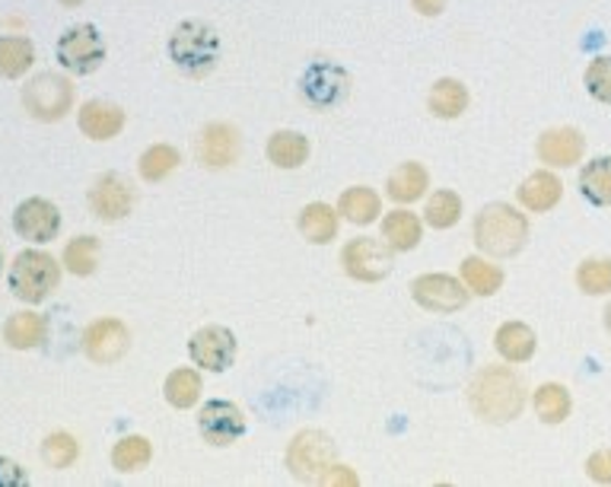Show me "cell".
I'll list each match as a JSON object with an SVG mask.
<instances>
[{"label":"cell","instance_id":"38","mask_svg":"<svg viewBox=\"0 0 611 487\" xmlns=\"http://www.w3.org/2000/svg\"><path fill=\"white\" fill-rule=\"evenodd\" d=\"M76 456H80V443H76L71 434L58 431V434L45 436V443H42V459L49 462L51 468L64 472V468L74 465Z\"/></svg>","mask_w":611,"mask_h":487},{"label":"cell","instance_id":"6","mask_svg":"<svg viewBox=\"0 0 611 487\" xmlns=\"http://www.w3.org/2000/svg\"><path fill=\"white\" fill-rule=\"evenodd\" d=\"M74 83L64 74H35L23 86L25 112L39 122H61L74 108Z\"/></svg>","mask_w":611,"mask_h":487},{"label":"cell","instance_id":"44","mask_svg":"<svg viewBox=\"0 0 611 487\" xmlns=\"http://www.w3.org/2000/svg\"><path fill=\"white\" fill-rule=\"evenodd\" d=\"M58 3H61V7H80L83 0H58Z\"/></svg>","mask_w":611,"mask_h":487},{"label":"cell","instance_id":"15","mask_svg":"<svg viewBox=\"0 0 611 487\" xmlns=\"http://www.w3.org/2000/svg\"><path fill=\"white\" fill-rule=\"evenodd\" d=\"M13 230L29 242H51L61 230V210L45 198H29L13 214Z\"/></svg>","mask_w":611,"mask_h":487},{"label":"cell","instance_id":"30","mask_svg":"<svg viewBox=\"0 0 611 487\" xmlns=\"http://www.w3.org/2000/svg\"><path fill=\"white\" fill-rule=\"evenodd\" d=\"M163 395H166V402L178 411H188L191 405H198V398H201V373H198V370H188V366L173 370V373L166 376Z\"/></svg>","mask_w":611,"mask_h":487},{"label":"cell","instance_id":"40","mask_svg":"<svg viewBox=\"0 0 611 487\" xmlns=\"http://www.w3.org/2000/svg\"><path fill=\"white\" fill-rule=\"evenodd\" d=\"M586 475L596 485H611V449H599L586 459Z\"/></svg>","mask_w":611,"mask_h":487},{"label":"cell","instance_id":"35","mask_svg":"<svg viewBox=\"0 0 611 487\" xmlns=\"http://www.w3.org/2000/svg\"><path fill=\"white\" fill-rule=\"evenodd\" d=\"M64 265L76 278H90L100 265V239L96 236H76L64 249Z\"/></svg>","mask_w":611,"mask_h":487},{"label":"cell","instance_id":"34","mask_svg":"<svg viewBox=\"0 0 611 487\" xmlns=\"http://www.w3.org/2000/svg\"><path fill=\"white\" fill-rule=\"evenodd\" d=\"M178 163H182V156H178L176 147H169V144H153V147L144 151L137 169H141V179L144 182H163L166 176L176 173Z\"/></svg>","mask_w":611,"mask_h":487},{"label":"cell","instance_id":"41","mask_svg":"<svg viewBox=\"0 0 611 487\" xmlns=\"http://www.w3.org/2000/svg\"><path fill=\"white\" fill-rule=\"evenodd\" d=\"M29 478L13 459H0V487H23Z\"/></svg>","mask_w":611,"mask_h":487},{"label":"cell","instance_id":"4","mask_svg":"<svg viewBox=\"0 0 611 487\" xmlns=\"http://www.w3.org/2000/svg\"><path fill=\"white\" fill-rule=\"evenodd\" d=\"M58 283H61V265L42 249H25L10 265V290L23 303H42Z\"/></svg>","mask_w":611,"mask_h":487},{"label":"cell","instance_id":"3","mask_svg":"<svg viewBox=\"0 0 611 487\" xmlns=\"http://www.w3.org/2000/svg\"><path fill=\"white\" fill-rule=\"evenodd\" d=\"M529 242V217L509 205H487L475 217V246L484 256L509 258Z\"/></svg>","mask_w":611,"mask_h":487},{"label":"cell","instance_id":"26","mask_svg":"<svg viewBox=\"0 0 611 487\" xmlns=\"http://www.w3.org/2000/svg\"><path fill=\"white\" fill-rule=\"evenodd\" d=\"M268 159L278 169H300L309 159V141L300 131H275L268 137Z\"/></svg>","mask_w":611,"mask_h":487},{"label":"cell","instance_id":"43","mask_svg":"<svg viewBox=\"0 0 611 487\" xmlns=\"http://www.w3.org/2000/svg\"><path fill=\"white\" fill-rule=\"evenodd\" d=\"M449 0H411V7L421 13V17H439L446 10Z\"/></svg>","mask_w":611,"mask_h":487},{"label":"cell","instance_id":"10","mask_svg":"<svg viewBox=\"0 0 611 487\" xmlns=\"http://www.w3.org/2000/svg\"><path fill=\"white\" fill-rule=\"evenodd\" d=\"M188 354L207 373H224L236 360V334L224 325H204L191 334Z\"/></svg>","mask_w":611,"mask_h":487},{"label":"cell","instance_id":"13","mask_svg":"<svg viewBox=\"0 0 611 487\" xmlns=\"http://www.w3.org/2000/svg\"><path fill=\"white\" fill-rule=\"evenodd\" d=\"M127 348H131V332L118 319H100L83 332V354L102 366L118 363L127 354Z\"/></svg>","mask_w":611,"mask_h":487},{"label":"cell","instance_id":"2","mask_svg":"<svg viewBox=\"0 0 611 487\" xmlns=\"http://www.w3.org/2000/svg\"><path fill=\"white\" fill-rule=\"evenodd\" d=\"M220 49H224V42H220L217 29L204 20H185L169 35V58L178 71L191 80L214 74V68L220 61Z\"/></svg>","mask_w":611,"mask_h":487},{"label":"cell","instance_id":"14","mask_svg":"<svg viewBox=\"0 0 611 487\" xmlns=\"http://www.w3.org/2000/svg\"><path fill=\"white\" fill-rule=\"evenodd\" d=\"M86 201H90V210H93L100 220L115 224V220H122V217L131 214V207H134V188H131V182L122 179L118 173H105V176H100V179L93 182Z\"/></svg>","mask_w":611,"mask_h":487},{"label":"cell","instance_id":"18","mask_svg":"<svg viewBox=\"0 0 611 487\" xmlns=\"http://www.w3.org/2000/svg\"><path fill=\"white\" fill-rule=\"evenodd\" d=\"M125 108L115 103H105V100H90L80 108V131L90 137V141H112L125 131Z\"/></svg>","mask_w":611,"mask_h":487},{"label":"cell","instance_id":"28","mask_svg":"<svg viewBox=\"0 0 611 487\" xmlns=\"http://www.w3.org/2000/svg\"><path fill=\"white\" fill-rule=\"evenodd\" d=\"M580 191L592 207H611V156H596L580 173Z\"/></svg>","mask_w":611,"mask_h":487},{"label":"cell","instance_id":"12","mask_svg":"<svg viewBox=\"0 0 611 487\" xmlns=\"http://www.w3.org/2000/svg\"><path fill=\"white\" fill-rule=\"evenodd\" d=\"M198 431L210 446H232L239 436L246 434V414L232 402L214 398L198 414Z\"/></svg>","mask_w":611,"mask_h":487},{"label":"cell","instance_id":"25","mask_svg":"<svg viewBox=\"0 0 611 487\" xmlns=\"http://www.w3.org/2000/svg\"><path fill=\"white\" fill-rule=\"evenodd\" d=\"M421 220H417V214H411V210H392V214H385V220H382V239L395 249V252H411V249H417V242H421Z\"/></svg>","mask_w":611,"mask_h":487},{"label":"cell","instance_id":"36","mask_svg":"<svg viewBox=\"0 0 611 487\" xmlns=\"http://www.w3.org/2000/svg\"><path fill=\"white\" fill-rule=\"evenodd\" d=\"M458 217H462V198L456 191L443 188V191H433V198L424 207V220L431 224L433 230H449L456 227Z\"/></svg>","mask_w":611,"mask_h":487},{"label":"cell","instance_id":"11","mask_svg":"<svg viewBox=\"0 0 611 487\" xmlns=\"http://www.w3.org/2000/svg\"><path fill=\"white\" fill-rule=\"evenodd\" d=\"M348 86H351V77L344 68L331 61H315L303 74V100L312 108H331L348 96Z\"/></svg>","mask_w":611,"mask_h":487},{"label":"cell","instance_id":"31","mask_svg":"<svg viewBox=\"0 0 611 487\" xmlns=\"http://www.w3.org/2000/svg\"><path fill=\"white\" fill-rule=\"evenodd\" d=\"M570 408H573V398H570L567 385L545 383L535 388V414L545 424H563L570 417Z\"/></svg>","mask_w":611,"mask_h":487},{"label":"cell","instance_id":"22","mask_svg":"<svg viewBox=\"0 0 611 487\" xmlns=\"http://www.w3.org/2000/svg\"><path fill=\"white\" fill-rule=\"evenodd\" d=\"M494 348H497V354L507 360V363H526V360L535 358L538 341H535V332L526 322H504L497 329Z\"/></svg>","mask_w":611,"mask_h":487},{"label":"cell","instance_id":"20","mask_svg":"<svg viewBox=\"0 0 611 487\" xmlns=\"http://www.w3.org/2000/svg\"><path fill=\"white\" fill-rule=\"evenodd\" d=\"M560 195H563V185L555 173L541 169V173H532L529 179L519 185V205L532 214H548L560 205Z\"/></svg>","mask_w":611,"mask_h":487},{"label":"cell","instance_id":"32","mask_svg":"<svg viewBox=\"0 0 611 487\" xmlns=\"http://www.w3.org/2000/svg\"><path fill=\"white\" fill-rule=\"evenodd\" d=\"M462 281L478 297H494L504 287V271L497 265L484 261L481 256H472L462 261Z\"/></svg>","mask_w":611,"mask_h":487},{"label":"cell","instance_id":"37","mask_svg":"<svg viewBox=\"0 0 611 487\" xmlns=\"http://www.w3.org/2000/svg\"><path fill=\"white\" fill-rule=\"evenodd\" d=\"M577 283L589 297L611 293V258H589L577 268Z\"/></svg>","mask_w":611,"mask_h":487},{"label":"cell","instance_id":"7","mask_svg":"<svg viewBox=\"0 0 611 487\" xmlns=\"http://www.w3.org/2000/svg\"><path fill=\"white\" fill-rule=\"evenodd\" d=\"M341 265H344L348 278H354V281L380 283L395 268V249L385 239L380 242V239L360 236V239H351L341 249Z\"/></svg>","mask_w":611,"mask_h":487},{"label":"cell","instance_id":"17","mask_svg":"<svg viewBox=\"0 0 611 487\" xmlns=\"http://www.w3.org/2000/svg\"><path fill=\"white\" fill-rule=\"evenodd\" d=\"M586 154V137L577 128L563 125V128L545 131L538 137V159L545 166H555V169H570L577 166Z\"/></svg>","mask_w":611,"mask_h":487},{"label":"cell","instance_id":"21","mask_svg":"<svg viewBox=\"0 0 611 487\" xmlns=\"http://www.w3.org/2000/svg\"><path fill=\"white\" fill-rule=\"evenodd\" d=\"M45 338H49V319L39 315V312H17V315H10L7 325H3V341H7L13 351H32V348H39Z\"/></svg>","mask_w":611,"mask_h":487},{"label":"cell","instance_id":"42","mask_svg":"<svg viewBox=\"0 0 611 487\" xmlns=\"http://www.w3.org/2000/svg\"><path fill=\"white\" fill-rule=\"evenodd\" d=\"M319 485H356V475L348 465H331Z\"/></svg>","mask_w":611,"mask_h":487},{"label":"cell","instance_id":"45","mask_svg":"<svg viewBox=\"0 0 611 487\" xmlns=\"http://www.w3.org/2000/svg\"><path fill=\"white\" fill-rule=\"evenodd\" d=\"M605 329H609V332H611V303H609V307H605Z\"/></svg>","mask_w":611,"mask_h":487},{"label":"cell","instance_id":"19","mask_svg":"<svg viewBox=\"0 0 611 487\" xmlns=\"http://www.w3.org/2000/svg\"><path fill=\"white\" fill-rule=\"evenodd\" d=\"M427 188H431V173L421 163H414V159H407L398 169H392V176L385 182V195L395 205H414V201H421L427 195Z\"/></svg>","mask_w":611,"mask_h":487},{"label":"cell","instance_id":"46","mask_svg":"<svg viewBox=\"0 0 611 487\" xmlns=\"http://www.w3.org/2000/svg\"><path fill=\"white\" fill-rule=\"evenodd\" d=\"M0 265H3V258H0Z\"/></svg>","mask_w":611,"mask_h":487},{"label":"cell","instance_id":"8","mask_svg":"<svg viewBox=\"0 0 611 487\" xmlns=\"http://www.w3.org/2000/svg\"><path fill=\"white\" fill-rule=\"evenodd\" d=\"M334 462V443L322 431H303L287 449V468L297 481H322Z\"/></svg>","mask_w":611,"mask_h":487},{"label":"cell","instance_id":"29","mask_svg":"<svg viewBox=\"0 0 611 487\" xmlns=\"http://www.w3.org/2000/svg\"><path fill=\"white\" fill-rule=\"evenodd\" d=\"M32 64H35V45L25 35H0V77H23Z\"/></svg>","mask_w":611,"mask_h":487},{"label":"cell","instance_id":"16","mask_svg":"<svg viewBox=\"0 0 611 487\" xmlns=\"http://www.w3.org/2000/svg\"><path fill=\"white\" fill-rule=\"evenodd\" d=\"M239 151H242L239 131L227 125V122L207 125L201 131V137H198V159L207 169H227L239 159Z\"/></svg>","mask_w":611,"mask_h":487},{"label":"cell","instance_id":"24","mask_svg":"<svg viewBox=\"0 0 611 487\" xmlns=\"http://www.w3.org/2000/svg\"><path fill=\"white\" fill-rule=\"evenodd\" d=\"M380 210L382 198L373 188H366V185H354V188H348V191L338 198V214H341L344 220L356 224V227H370V224L380 217Z\"/></svg>","mask_w":611,"mask_h":487},{"label":"cell","instance_id":"33","mask_svg":"<svg viewBox=\"0 0 611 487\" xmlns=\"http://www.w3.org/2000/svg\"><path fill=\"white\" fill-rule=\"evenodd\" d=\"M151 459H153V446L147 436H141V434L122 436V439L112 446V465H115L118 472H125V475L147 468Z\"/></svg>","mask_w":611,"mask_h":487},{"label":"cell","instance_id":"39","mask_svg":"<svg viewBox=\"0 0 611 487\" xmlns=\"http://www.w3.org/2000/svg\"><path fill=\"white\" fill-rule=\"evenodd\" d=\"M583 83L596 103L611 105V54H602V58L589 61Z\"/></svg>","mask_w":611,"mask_h":487},{"label":"cell","instance_id":"1","mask_svg":"<svg viewBox=\"0 0 611 487\" xmlns=\"http://www.w3.org/2000/svg\"><path fill=\"white\" fill-rule=\"evenodd\" d=\"M468 402L487 424H507L526 408V388L509 366H484L468 385Z\"/></svg>","mask_w":611,"mask_h":487},{"label":"cell","instance_id":"27","mask_svg":"<svg viewBox=\"0 0 611 487\" xmlns=\"http://www.w3.org/2000/svg\"><path fill=\"white\" fill-rule=\"evenodd\" d=\"M338 217H341L338 207L322 205V201L306 205L300 210V232H303L309 242L325 246V242H331L338 236Z\"/></svg>","mask_w":611,"mask_h":487},{"label":"cell","instance_id":"9","mask_svg":"<svg viewBox=\"0 0 611 487\" xmlns=\"http://www.w3.org/2000/svg\"><path fill=\"white\" fill-rule=\"evenodd\" d=\"M468 293L465 283H458L453 274H421L417 281L411 283V297L417 307H424L427 312H458L468 307Z\"/></svg>","mask_w":611,"mask_h":487},{"label":"cell","instance_id":"23","mask_svg":"<svg viewBox=\"0 0 611 487\" xmlns=\"http://www.w3.org/2000/svg\"><path fill=\"white\" fill-rule=\"evenodd\" d=\"M427 108L443 122L465 115V108H468V86L456 77L436 80L431 96H427Z\"/></svg>","mask_w":611,"mask_h":487},{"label":"cell","instance_id":"5","mask_svg":"<svg viewBox=\"0 0 611 487\" xmlns=\"http://www.w3.org/2000/svg\"><path fill=\"white\" fill-rule=\"evenodd\" d=\"M54 58L68 74H76V77L96 74L105 61L102 32L93 23H76V27L64 29L58 45H54Z\"/></svg>","mask_w":611,"mask_h":487}]
</instances>
